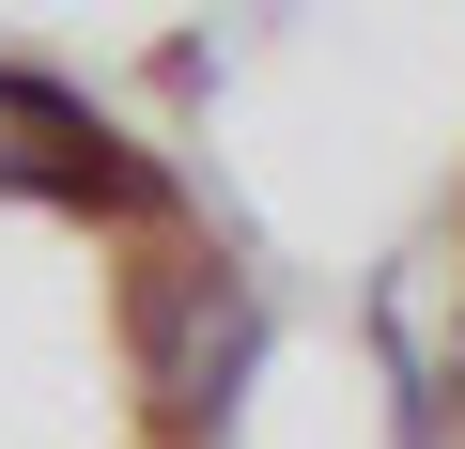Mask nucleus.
<instances>
[{"instance_id": "2", "label": "nucleus", "mask_w": 465, "mask_h": 449, "mask_svg": "<svg viewBox=\"0 0 465 449\" xmlns=\"http://www.w3.org/2000/svg\"><path fill=\"white\" fill-rule=\"evenodd\" d=\"M0 186H47V201H140L155 171L63 93V78H32V63H0Z\"/></svg>"}, {"instance_id": "1", "label": "nucleus", "mask_w": 465, "mask_h": 449, "mask_svg": "<svg viewBox=\"0 0 465 449\" xmlns=\"http://www.w3.org/2000/svg\"><path fill=\"white\" fill-rule=\"evenodd\" d=\"M249 356H264V310H249L232 264H171V279L140 295V403H155L171 434H217L232 387H249Z\"/></svg>"}]
</instances>
